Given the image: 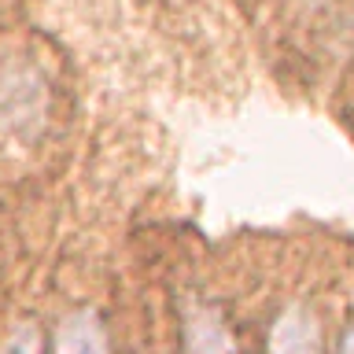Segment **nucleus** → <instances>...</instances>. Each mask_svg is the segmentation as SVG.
Listing matches in <instances>:
<instances>
[{"instance_id":"5","label":"nucleus","mask_w":354,"mask_h":354,"mask_svg":"<svg viewBox=\"0 0 354 354\" xmlns=\"http://www.w3.org/2000/svg\"><path fill=\"white\" fill-rule=\"evenodd\" d=\"M343 354H354V328L347 332V339H343Z\"/></svg>"},{"instance_id":"3","label":"nucleus","mask_w":354,"mask_h":354,"mask_svg":"<svg viewBox=\"0 0 354 354\" xmlns=\"http://www.w3.org/2000/svg\"><path fill=\"white\" fill-rule=\"evenodd\" d=\"M188 347L192 354H232V339L207 306H196L188 310Z\"/></svg>"},{"instance_id":"1","label":"nucleus","mask_w":354,"mask_h":354,"mask_svg":"<svg viewBox=\"0 0 354 354\" xmlns=\"http://www.w3.org/2000/svg\"><path fill=\"white\" fill-rule=\"evenodd\" d=\"M270 347H273V354H317L321 336H317L314 314H306L303 306L284 310V317L273 325Z\"/></svg>"},{"instance_id":"2","label":"nucleus","mask_w":354,"mask_h":354,"mask_svg":"<svg viewBox=\"0 0 354 354\" xmlns=\"http://www.w3.org/2000/svg\"><path fill=\"white\" fill-rule=\"evenodd\" d=\"M55 354H107L104 325L93 310H77L55 332Z\"/></svg>"},{"instance_id":"4","label":"nucleus","mask_w":354,"mask_h":354,"mask_svg":"<svg viewBox=\"0 0 354 354\" xmlns=\"http://www.w3.org/2000/svg\"><path fill=\"white\" fill-rule=\"evenodd\" d=\"M8 354H37V339H33V332H22V336L11 339Z\"/></svg>"}]
</instances>
